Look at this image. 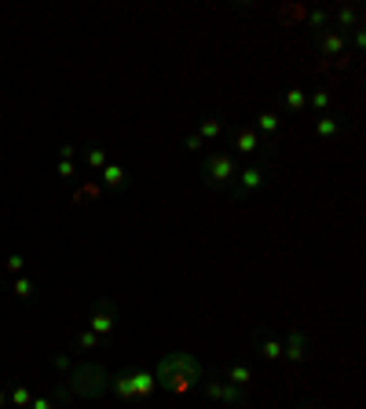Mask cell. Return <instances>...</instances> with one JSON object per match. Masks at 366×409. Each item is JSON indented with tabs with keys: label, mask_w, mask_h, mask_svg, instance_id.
<instances>
[{
	"label": "cell",
	"mask_w": 366,
	"mask_h": 409,
	"mask_svg": "<svg viewBox=\"0 0 366 409\" xmlns=\"http://www.w3.org/2000/svg\"><path fill=\"white\" fill-rule=\"evenodd\" d=\"M253 380V369L249 366H235L231 373H227V384H235V387H246Z\"/></svg>",
	"instance_id": "5bb4252c"
},
{
	"label": "cell",
	"mask_w": 366,
	"mask_h": 409,
	"mask_svg": "<svg viewBox=\"0 0 366 409\" xmlns=\"http://www.w3.org/2000/svg\"><path fill=\"white\" fill-rule=\"evenodd\" d=\"M15 292H19V296H29V292H33V285H29V281L22 278V281H19V285H15Z\"/></svg>",
	"instance_id": "603a6c76"
},
{
	"label": "cell",
	"mask_w": 366,
	"mask_h": 409,
	"mask_svg": "<svg viewBox=\"0 0 366 409\" xmlns=\"http://www.w3.org/2000/svg\"><path fill=\"white\" fill-rule=\"evenodd\" d=\"M81 343L84 347H96V333H81Z\"/></svg>",
	"instance_id": "484cf974"
},
{
	"label": "cell",
	"mask_w": 366,
	"mask_h": 409,
	"mask_svg": "<svg viewBox=\"0 0 366 409\" xmlns=\"http://www.w3.org/2000/svg\"><path fill=\"white\" fill-rule=\"evenodd\" d=\"M308 106L315 110V114H326V110H330V91H323V88L311 91V95H308Z\"/></svg>",
	"instance_id": "2e32d148"
},
{
	"label": "cell",
	"mask_w": 366,
	"mask_h": 409,
	"mask_svg": "<svg viewBox=\"0 0 366 409\" xmlns=\"http://www.w3.org/2000/svg\"><path fill=\"white\" fill-rule=\"evenodd\" d=\"M88 165H92V168H103V165H106V154H103V150H92Z\"/></svg>",
	"instance_id": "44dd1931"
},
{
	"label": "cell",
	"mask_w": 366,
	"mask_h": 409,
	"mask_svg": "<svg viewBox=\"0 0 366 409\" xmlns=\"http://www.w3.org/2000/svg\"><path fill=\"white\" fill-rule=\"evenodd\" d=\"M352 40H355V48H362V44H366V33H362V26H359V29H352Z\"/></svg>",
	"instance_id": "cb8c5ba5"
},
{
	"label": "cell",
	"mask_w": 366,
	"mask_h": 409,
	"mask_svg": "<svg viewBox=\"0 0 366 409\" xmlns=\"http://www.w3.org/2000/svg\"><path fill=\"white\" fill-rule=\"evenodd\" d=\"M256 146H260L256 128H238V132H235V150H238V154H256Z\"/></svg>",
	"instance_id": "ba28073f"
},
{
	"label": "cell",
	"mask_w": 366,
	"mask_h": 409,
	"mask_svg": "<svg viewBox=\"0 0 366 409\" xmlns=\"http://www.w3.org/2000/svg\"><path fill=\"white\" fill-rule=\"evenodd\" d=\"M202 387H205V395L209 398H220V402H231V405H238V402H246V395L235 387V384H220V380H202Z\"/></svg>",
	"instance_id": "3957f363"
},
{
	"label": "cell",
	"mask_w": 366,
	"mask_h": 409,
	"mask_svg": "<svg viewBox=\"0 0 366 409\" xmlns=\"http://www.w3.org/2000/svg\"><path fill=\"white\" fill-rule=\"evenodd\" d=\"M92 333H96V336H99V333H103V336L114 333V311H99L96 318H92Z\"/></svg>",
	"instance_id": "7c38bea8"
},
{
	"label": "cell",
	"mask_w": 366,
	"mask_h": 409,
	"mask_svg": "<svg viewBox=\"0 0 366 409\" xmlns=\"http://www.w3.org/2000/svg\"><path fill=\"white\" fill-rule=\"evenodd\" d=\"M33 409H52V405L44 402V398H37V402H33Z\"/></svg>",
	"instance_id": "4316f807"
},
{
	"label": "cell",
	"mask_w": 366,
	"mask_h": 409,
	"mask_svg": "<svg viewBox=\"0 0 366 409\" xmlns=\"http://www.w3.org/2000/svg\"><path fill=\"white\" fill-rule=\"evenodd\" d=\"M103 183L106 186H121V183H125V168H121V165H106L103 168Z\"/></svg>",
	"instance_id": "9a60e30c"
},
{
	"label": "cell",
	"mask_w": 366,
	"mask_h": 409,
	"mask_svg": "<svg viewBox=\"0 0 366 409\" xmlns=\"http://www.w3.org/2000/svg\"><path fill=\"white\" fill-rule=\"evenodd\" d=\"M333 15H337V22H341V33L359 29V8H355V4H344V8H337Z\"/></svg>",
	"instance_id": "9c48e42d"
},
{
	"label": "cell",
	"mask_w": 366,
	"mask_h": 409,
	"mask_svg": "<svg viewBox=\"0 0 366 409\" xmlns=\"http://www.w3.org/2000/svg\"><path fill=\"white\" fill-rule=\"evenodd\" d=\"M202 146H205V143H202V139H198V135L191 132V135H187V150H202Z\"/></svg>",
	"instance_id": "7402d4cb"
},
{
	"label": "cell",
	"mask_w": 366,
	"mask_h": 409,
	"mask_svg": "<svg viewBox=\"0 0 366 409\" xmlns=\"http://www.w3.org/2000/svg\"><path fill=\"white\" fill-rule=\"evenodd\" d=\"M169 376H187V380H205V369L198 366V358L191 351H172V354H165L158 362V369H154V380H169Z\"/></svg>",
	"instance_id": "6da1fadb"
},
{
	"label": "cell",
	"mask_w": 366,
	"mask_h": 409,
	"mask_svg": "<svg viewBox=\"0 0 366 409\" xmlns=\"http://www.w3.org/2000/svg\"><path fill=\"white\" fill-rule=\"evenodd\" d=\"M326 19H330L326 11H311V15H308V26H311V29H323V26H326Z\"/></svg>",
	"instance_id": "ffe728a7"
},
{
	"label": "cell",
	"mask_w": 366,
	"mask_h": 409,
	"mask_svg": "<svg viewBox=\"0 0 366 409\" xmlns=\"http://www.w3.org/2000/svg\"><path fill=\"white\" fill-rule=\"evenodd\" d=\"M128 384H132V398H147L154 391V373H128Z\"/></svg>",
	"instance_id": "52a82bcc"
},
{
	"label": "cell",
	"mask_w": 366,
	"mask_h": 409,
	"mask_svg": "<svg viewBox=\"0 0 366 409\" xmlns=\"http://www.w3.org/2000/svg\"><path fill=\"white\" fill-rule=\"evenodd\" d=\"M15 405H29V391H15Z\"/></svg>",
	"instance_id": "d4e9b609"
},
{
	"label": "cell",
	"mask_w": 366,
	"mask_h": 409,
	"mask_svg": "<svg viewBox=\"0 0 366 409\" xmlns=\"http://www.w3.org/2000/svg\"><path fill=\"white\" fill-rule=\"evenodd\" d=\"M256 128H260V132H279V114H271V110H264V114L260 117H256Z\"/></svg>",
	"instance_id": "e0dca14e"
},
{
	"label": "cell",
	"mask_w": 366,
	"mask_h": 409,
	"mask_svg": "<svg viewBox=\"0 0 366 409\" xmlns=\"http://www.w3.org/2000/svg\"><path fill=\"white\" fill-rule=\"evenodd\" d=\"M260 354H264L267 362H279V358H282V340H264Z\"/></svg>",
	"instance_id": "ac0fdd59"
},
{
	"label": "cell",
	"mask_w": 366,
	"mask_h": 409,
	"mask_svg": "<svg viewBox=\"0 0 366 409\" xmlns=\"http://www.w3.org/2000/svg\"><path fill=\"white\" fill-rule=\"evenodd\" d=\"M114 391H117L121 398H132V384H128V376H117V380H114Z\"/></svg>",
	"instance_id": "d6986e66"
},
{
	"label": "cell",
	"mask_w": 366,
	"mask_h": 409,
	"mask_svg": "<svg viewBox=\"0 0 366 409\" xmlns=\"http://www.w3.org/2000/svg\"><path fill=\"white\" fill-rule=\"evenodd\" d=\"M286 106L293 110V114H300V110H308V95H304L300 88H286Z\"/></svg>",
	"instance_id": "4fadbf2b"
},
{
	"label": "cell",
	"mask_w": 366,
	"mask_h": 409,
	"mask_svg": "<svg viewBox=\"0 0 366 409\" xmlns=\"http://www.w3.org/2000/svg\"><path fill=\"white\" fill-rule=\"evenodd\" d=\"M344 44H348V33H341V29H326L323 40H318V48H323L326 59H333V55H344Z\"/></svg>",
	"instance_id": "5b68a950"
},
{
	"label": "cell",
	"mask_w": 366,
	"mask_h": 409,
	"mask_svg": "<svg viewBox=\"0 0 366 409\" xmlns=\"http://www.w3.org/2000/svg\"><path fill=\"white\" fill-rule=\"evenodd\" d=\"M282 358L293 362V366H297V362H304V333H297V329H293V333L286 336V343H282Z\"/></svg>",
	"instance_id": "8992f818"
},
{
	"label": "cell",
	"mask_w": 366,
	"mask_h": 409,
	"mask_svg": "<svg viewBox=\"0 0 366 409\" xmlns=\"http://www.w3.org/2000/svg\"><path fill=\"white\" fill-rule=\"evenodd\" d=\"M315 135H323V139L341 135V121H337V117H318V121H315Z\"/></svg>",
	"instance_id": "8fae6325"
},
{
	"label": "cell",
	"mask_w": 366,
	"mask_h": 409,
	"mask_svg": "<svg viewBox=\"0 0 366 409\" xmlns=\"http://www.w3.org/2000/svg\"><path fill=\"white\" fill-rule=\"evenodd\" d=\"M235 176H238V168H235V161H231V154H212L209 161H205V179H209L212 186L235 183Z\"/></svg>",
	"instance_id": "7a4b0ae2"
},
{
	"label": "cell",
	"mask_w": 366,
	"mask_h": 409,
	"mask_svg": "<svg viewBox=\"0 0 366 409\" xmlns=\"http://www.w3.org/2000/svg\"><path fill=\"white\" fill-rule=\"evenodd\" d=\"M194 135L202 139V143H209V139H220V135H223V121H220V117H205L202 128H198Z\"/></svg>",
	"instance_id": "30bf717a"
},
{
	"label": "cell",
	"mask_w": 366,
	"mask_h": 409,
	"mask_svg": "<svg viewBox=\"0 0 366 409\" xmlns=\"http://www.w3.org/2000/svg\"><path fill=\"white\" fill-rule=\"evenodd\" d=\"M235 183H238V194H253V190H260V186H264V168H260V165L242 168L238 176H235Z\"/></svg>",
	"instance_id": "277c9868"
}]
</instances>
